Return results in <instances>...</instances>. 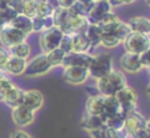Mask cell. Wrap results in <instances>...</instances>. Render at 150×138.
Listing matches in <instances>:
<instances>
[{
    "mask_svg": "<svg viewBox=\"0 0 150 138\" xmlns=\"http://www.w3.org/2000/svg\"><path fill=\"white\" fill-rule=\"evenodd\" d=\"M101 28V45L105 48H116L124 42L126 36L130 33L127 23L122 21L113 11L108 13L98 23Z\"/></svg>",
    "mask_w": 150,
    "mask_h": 138,
    "instance_id": "6da1fadb",
    "label": "cell"
},
{
    "mask_svg": "<svg viewBox=\"0 0 150 138\" xmlns=\"http://www.w3.org/2000/svg\"><path fill=\"white\" fill-rule=\"evenodd\" d=\"M126 85H127V81L125 74L121 71H117V69H113L106 76L96 80L97 93L102 94L105 97L116 96L117 92L121 90L122 88H125Z\"/></svg>",
    "mask_w": 150,
    "mask_h": 138,
    "instance_id": "7a4b0ae2",
    "label": "cell"
},
{
    "mask_svg": "<svg viewBox=\"0 0 150 138\" xmlns=\"http://www.w3.org/2000/svg\"><path fill=\"white\" fill-rule=\"evenodd\" d=\"M113 69V59L109 53H98L93 56V60H92L91 65L88 68L89 74L96 80L106 76Z\"/></svg>",
    "mask_w": 150,
    "mask_h": 138,
    "instance_id": "3957f363",
    "label": "cell"
},
{
    "mask_svg": "<svg viewBox=\"0 0 150 138\" xmlns=\"http://www.w3.org/2000/svg\"><path fill=\"white\" fill-rule=\"evenodd\" d=\"M122 44H124L126 52L141 54L146 49L150 48V35L139 33V32H130Z\"/></svg>",
    "mask_w": 150,
    "mask_h": 138,
    "instance_id": "277c9868",
    "label": "cell"
},
{
    "mask_svg": "<svg viewBox=\"0 0 150 138\" xmlns=\"http://www.w3.org/2000/svg\"><path fill=\"white\" fill-rule=\"evenodd\" d=\"M64 36V32L59 27H52L49 29L40 32L39 36V45L42 53H48L56 48H60V42Z\"/></svg>",
    "mask_w": 150,
    "mask_h": 138,
    "instance_id": "5b68a950",
    "label": "cell"
},
{
    "mask_svg": "<svg viewBox=\"0 0 150 138\" xmlns=\"http://www.w3.org/2000/svg\"><path fill=\"white\" fill-rule=\"evenodd\" d=\"M51 69H52V65L49 64L48 59H47V54L41 53L35 56L29 61H27V68L24 74L27 77H39L51 72Z\"/></svg>",
    "mask_w": 150,
    "mask_h": 138,
    "instance_id": "8992f818",
    "label": "cell"
},
{
    "mask_svg": "<svg viewBox=\"0 0 150 138\" xmlns=\"http://www.w3.org/2000/svg\"><path fill=\"white\" fill-rule=\"evenodd\" d=\"M88 25H89L88 17L84 16V15L76 13V12H73L71 9L68 19L64 21V24L60 27V29L67 35H73V33H79V32H85Z\"/></svg>",
    "mask_w": 150,
    "mask_h": 138,
    "instance_id": "52a82bcc",
    "label": "cell"
},
{
    "mask_svg": "<svg viewBox=\"0 0 150 138\" xmlns=\"http://www.w3.org/2000/svg\"><path fill=\"white\" fill-rule=\"evenodd\" d=\"M118 101L120 106H121L122 113L127 114L129 112H133L137 109V104H138V94L132 86L126 85L125 88H122L121 90L117 92V94L114 96Z\"/></svg>",
    "mask_w": 150,
    "mask_h": 138,
    "instance_id": "ba28073f",
    "label": "cell"
},
{
    "mask_svg": "<svg viewBox=\"0 0 150 138\" xmlns=\"http://www.w3.org/2000/svg\"><path fill=\"white\" fill-rule=\"evenodd\" d=\"M147 127V120L142 116L139 112L133 110V112H129L125 116V122H124V129L125 132L129 134V137H133L136 133L141 132V130L146 129Z\"/></svg>",
    "mask_w": 150,
    "mask_h": 138,
    "instance_id": "9c48e42d",
    "label": "cell"
},
{
    "mask_svg": "<svg viewBox=\"0 0 150 138\" xmlns=\"http://www.w3.org/2000/svg\"><path fill=\"white\" fill-rule=\"evenodd\" d=\"M28 35L23 33L21 31L16 29L15 27H12L11 24L6 25L3 28V31L0 32V42L3 47L6 48H11L13 45L19 44V42H23L27 40Z\"/></svg>",
    "mask_w": 150,
    "mask_h": 138,
    "instance_id": "30bf717a",
    "label": "cell"
},
{
    "mask_svg": "<svg viewBox=\"0 0 150 138\" xmlns=\"http://www.w3.org/2000/svg\"><path fill=\"white\" fill-rule=\"evenodd\" d=\"M89 77H91V74H89L88 68L82 67L64 68V73H62V79L71 85H82L84 82H86Z\"/></svg>",
    "mask_w": 150,
    "mask_h": 138,
    "instance_id": "8fae6325",
    "label": "cell"
},
{
    "mask_svg": "<svg viewBox=\"0 0 150 138\" xmlns=\"http://www.w3.org/2000/svg\"><path fill=\"white\" fill-rule=\"evenodd\" d=\"M112 9H113V6H112V3L109 0H96L93 7H92L91 11L86 15V17H88L89 23L98 24L106 15L110 13Z\"/></svg>",
    "mask_w": 150,
    "mask_h": 138,
    "instance_id": "7c38bea8",
    "label": "cell"
},
{
    "mask_svg": "<svg viewBox=\"0 0 150 138\" xmlns=\"http://www.w3.org/2000/svg\"><path fill=\"white\" fill-rule=\"evenodd\" d=\"M92 60H93V54H91L89 52H68V53H65V57H64V61H62L61 67L89 68Z\"/></svg>",
    "mask_w": 150,
    "mask_h": 138,
    "instance_id": "4fadbf2b",
    "label": "cell"
},
{
    "mask_svg": "<svg viewBox=\"0 0 150 138\" xmlns=\"http://www.w3.org/2000/svg\"><path fill=\"white\" fill-rule=\"evenodd\" d=\"M11 117L15 125H17L20 127H24V126H29L31 124H33L35 112L31 110L29 108L24 106V105H19L16 108H12Z\"/></svg>",
    "mask_w": 150,
    "mask_h": 138,
    "instance_id": "5bb4252c",
    "label": "cell"
},
{
    "mask_svg": "<svg viewBox=\"0 0 150 138\" xmlns=\"http://www.w3.org/2000/svg\"><path fill=\"white\" fill-rule=\"evenodd\" d=\"M120 65H121V69L126 73H138L144 69V65L141 62L139 59V54L136 53H129V52H125L124 54L120 59Z\"/></svg>",
    "mask_w": 150,
    "mask_h": 138,
    "instance_id": "9a60e30c",
    "label": "cell"
},
{
    "mask_svg": "<svg viewBox=\"0 0 150 138\" xmlns=\"http://www.w3.org/2000/svg\"><path fill=\"white\" fill-rule=\"evenodd\" d=\"M21 105L29 108V109L33 110V112H37V110L41 109V106L44 105V96H42V93L37 89L24 90Z\"/></svg>",
    "mask_w": 150,
    "mask_h": 138,
    "instance_id": "2e32d148",
    "label": "cell"
},
{
    "mask_svg": "<svg viewBox=\"0 0 150 138\" xmlns=\"http://www.w3.org/2000/svg\"><path fill=\"white\" fill-rule=\"evenodd\" d=\"M25 68H27V60L11 56L8 59V61H7L3 72L7 74H11V76H21L25 72Z\"/></svg>",
    "mask_w": 150,
    "mask_h": 138,
    "instance_id": "e0dca14e",
    "label": "cell"
},
{
    "mask_svg": "<svg viewBox=\"0 0 150 138\" xmlns=\"http://www.w3.org/2000/svg\"><path fill=\"white\" fill-rule=\"evenodd\" d=\"M104 100H105V96L98 94V93L89 96L88 100H86V104H85V113L93 114V116H101L102 117Z\"/></svg>",
    "mask_w": 150,
    "mask_h": 138,
    "instance_id": "ac0fdd59",
    "label": "cell"
},
{
    "mask_svg": "<svg viewBox=\"0 0 150 138\" xmlns=\"http://www.w3.org/2000/svg\"><path fill=\"white\" fill-rule=\"evenodd\" d=\"M80 125L84 130L86 132H93V130H98V129H104L105 127V120L101 116H93V114H88L85 113L82 116Z\"/></svg>",
    "mask_w": 150,
    "mask_h": 138,
    "instance_id": "d6986e66",
    "label": "cell"
},
{
    "mask_svg": "<svg viewBox=\"0 0 150 138\" xmlns=\"http://www.w3.org/2000/svg\"><path fill=\"white\" fill-rule=\"evenodd\" d=\"M23 96H24V90L13 84V86L6 93V96H4L1 102H4V104L9 108H16V106H19V105H21Z\"/></svg>",
    "mask_w": 150,
    "mask_h": 138,
    "instance_id": "ffe728a7",
    "label": "cell"
},
{
    "mask_svg": "<svg viewBox=\"0 0 150 138\" xmlns=\"http://www.w3.org/2000/svg\"><path fill=\"white\" fill-rule=\"evenodd\" d=\"M127 25L132 32H139V33L150 35V19L145 16H134L127 20Z\"/></svg>",
    "mask_w": 150,
    "mask_h": 138,
    "instance_id": "44dd1931",
    "label": "cell"
},
{
    "mask_svg": "<svg viewBox=\"0 0 150 138\" xmlns=\"http://www.w3.org/2000/svg\"><path fill=\"white\" fill-rule=\"evenodd\" d=\"M91 49L92 44L85 32L72 35V52H89Z\"/></svg>",
    "mask_w": 150,
    "mask_h": 138,
    "instance_id": "7402d4cb",
    "label": "cell"
},
{
    "mask_svg": "<svg viewBox=\"0 0 150 138\" xmlns=\"http://www.w3.org/2000/svg\"><path fill=\"white\" fill-rule=\"evenodd\" d=\"M121 106H120L118 101L114 96H109V97H105L104 100V110H102V118L104 120H108L110 117L116 116L118 113H121Z\"/></svg>",
    "mask_w": 150,
    "mask_h": 138,
    "instance_id": "603a6c76",
    "label": "cell"
},
{
    "mask_svg": "<svg viewBox=\"0 0 150 138\" xmlns=\"http://www.w3.org/2000/svg\"><path fill=\"white\" fill-rule=\"evenodd\" d=\"M11 25L15 27L16 29L21 31L25 35H31L33 32V28H32V19L23 13H19L13 20L11 21Z\"/></svg>",
    "mask_w": 150,
    "mask_h": 138,
    "instance_id": "cb8c5ba5",
    "label": "cell"
},
{
    "mask_svg": "<svg viewBox=\"0 0 150 138\" xmlns=\"http://www.w3.org/2000/svg\"><path fill=\"white\" fill-rule=\"evenodd\" d=\"M85 35L88 36L89 41L92 44V49L101 45V28H100L98 24H92L89 23L88 28L85 31Z\"/></svg>",
    "mask_w": 150,
    "mask_h": 138,
    "instance_id": "d4e9b609",
    "label": "cell"
},
{
    "mask_svg": "<svg viewBox=\"0 0 150 138\" xmlns=\"http://www.w3.org/2000/svg\"><path fill=\"white\" fill-rule=\"evenodd\" d=\"M8 51L11 53V56L27 60L29 57V54H31V45L27 41H23V42H19V44L11 47V48H8Z\"/></svg>",
    "mask_w": 150,
    "mask_h": 138,
    "instance_id": "484cf974",
    "label": "cell"
},
{
    "mask_svg": "<svg viewBox=\"0 0 150 138\" xmlns=\"http://www.w3.org/2000/svg\"><path fill=\"white\" fill-rule=\"evenodd\" d=\"M45 54H47V59H48L49 64L52 65V68L61 67L62 61H64V57H65V52L60 48L53 49V51L48 52V53H45Z\"/></svg>",
    "mask_w": 150,
    "mask_h": 138,
    "instance_id": "4316f807",
    "label": "cell"
},
{
    "mask_svg": "<svg viewBox=\"0 0 150 138\" xmlns=\"http://www.w3.org/2000/svg\"><path fill=\"white\" fill-rule=\"evenodd\" d=\"M94 1H96V0H77L76 4H74L71 9L73 12H76V13H79V15H84V16H86L88 12L91 11V8L93 7Z\"/></svg>",
    "mask_w": 150,
    "mask_h": 138,
    "instance_id": "83f0119b",
    "label": "cell"
},
{
    "mask_svg": "<svg viewBox=\"0 0 150 138\" xmlns=\"http://www.w3.org/2000/svg\"><path fill=\"white\" fill-rule=\"evenodd\" d=\"M125 113H118L116 116L110 117V118L105 120V127L108 129H124V122H125Z\"/></svg>",
    "mask_w": 150,
    "mask_h": 138,
    "instance_id": "f1b7e54d",
    "label": "cell"
},
{
    "mask_svg": "<svg viewBox=\"0 0 150 138\" xmlns=\"http://www.w3.org/2000/svg\"><path fill=\"white\" fill-rule=\"evenodd\" d=\"M12 86H13L12 80L7 76V73H4V72L0 71V101H3L6 93L11 89Z\"/></svg>",
    "mask_w": 150,
    "mask_h": 138,
    "instance_id": "f546056e",
    "label": "cell"
},
{
    "mask_svg": "<svg viewBox=\"0 0 150 138\" xmlns=\"http://www.w3.org/2000/svg\"><path fill=\"white\" fill-rule=\"evenodd\" d=\"M37 6H39V0H29V1H24L23 11H21V13L32 19V17L36 16Z\"/></svg>",
    "mask_w": 150,
    "mask_h": 138,
    "instance_id": "4dcf8cb0",
    "label": "cell"
},
{
    "mask_svg": "<svg viewBox=\"0 0 150 138\" xmlns=\"http://www.w3.org/2000/svg\"><path fill=\"white\" fill-rule=\"evenodd\" d=\"M32 28H33V32H39V33L45 31V17L41 16L32 17Z\"/></svg>",
    "mask_w": 150,
    "mask_h": 138,
    "instance_id": "1f68e13d",
    "label": "cell"
},
{
    "mask_svg": "<svg viewBox=\"0 0 150 138\" xmlns=\"http://www.w3.org/2000/svg\"><path fill=\"white\" fill-rule=\"evenodd\" d=\"M105 133L108 138H130L129 134L125 132V129H108L105 127Z\"/></svg>",
    "mask_w": 150,
    "mask_h": 138,
    "instance_id": "d6a6232c",
    "label": "cell"
},
{
    "mask_svg": "<svg viewBox=\"0 0 150 138\" xmlns=\"http://www.w3.org/2000/svg\"><path fill=\"white\" fill-rule=\"evenodd\" d=\"M60 49L68 53V52H72V35H67L64 33L61 39V42H60Z\"/></svg>",
    "mask_w": 150,
    "mask_h": 138,
    "instance_id": "836d02e7",
    "label": "cell"
},
{
    "mask_svg": "<svg viewBox=\"0 0 150 138\" xmlns=\"http://www.w3.org/2000/svg\"><path fill=\"white\" fill-rule=\"evenodd\" d=\"M9 57H11V53H9L8 48L0 45V71L1 72H3V69H4V67H6Z\"/></svg>",
    "mask_w": 150,
    "mask_h": 138,
    "instance_id": "e575fe53",
    "label": "cell"
},
{
    "mask_svg": "<svg viewBox=\"0 0 150 138\" xmlns=\"http://www.w3.org/2000/svg\"><path fill=\"white\" fill-rule=\"evenodd\" d=\"M9 138H33L28 132L23 129H16L9 133Z\"/></svg>",
    "mask_w": 150,
    "mask_h": 138,
    "instance_id": "d590c367",
    "label": "cell"
},
{
    "mask_svg": "<svg viewBox=\"0 0 150 138\" xmlns=\"http://www.w3.org/2000/svg\"><path fill=\"white\" fill-rule=\"evenodd\" d=\"M139 59H141V62L144 65V68H149L150 69V48L146 49L144 53L139 54Z\"/></svg>",
    "mask_w": 150,
    "mask_h": 138,
    "instance_id": "8d00e7d4",
    "label": "cell"
},
{
    "mask_svg": "<svg viewBox=\"0 0 150 138\" xmlns=\"http://www.w3.org/2000/svg\"><path fill=\"white\" fill-rule=\"evenodd\" d=\"M23 4H24L23 0H11V1H9V6H11L17 13H21V11H23Z\"/></svg>",
    "mask_w": 150,
    "mask_h": 138,
    "instance_id": "74e56055",
    "label": "cell"
},
{
    "mask_svg": "<svg viewBox=\"0 0 150 138\" xmlns=\"http://www.w3.org/2000/svg\"><path fill=\"white\" fill-rule=\"evenodd\" d=\"M89 134H91V138H108V135H106V133H105V127L104 129L89 132Z\"/></svg>",
    "mask_w": 150,
    "mask_h": 138,
    "instance_id": "f35d334b",
    "label": "cell"
},
{
    "mask_svg": "<svg viewBox=\"0 0 150 138\" xmlns=\"http://www.w3.org/2000/svg\"><path fill=\"white\" fill-rule=\"evenodd\" d=\"M76 1H77V0H59V7L71 9L72 7L76 4Z\"/></svg>",
    "mask_w": 150,
    "mask_h": 138,
    "instance_id": "ab89813d",
    "label": "cell"
},
{
    "mask_svg": "<svg viewBox=\"0 0 150 138\" xmlns=\"http://www.w3.org/2000/svg\"><path fill=\"white\" fill-rule=\"evenodd\" d=\"M9 24V21L7 20V17L4 16V13H3V9L0 8V32L3 31V28L6 25H8Z\"/></svg>",
    "mask_w": 150,
    "mask_h": 138,
    "instance_id": "60d3db41",
    "label": "cell"
},
{
    "mask_svg": "<svg viewBox=\"0 0 150 138\" xmlns=\"http://www.w3.org/2000/svg\"><path fill=\"white\" fill-rule=\"evenodd\" d=\"M112 3V6H124V4H130L136 0H109Z\"/></svg>",
    "mask_w": 150,
    "mask_h": 138,
    "instance_id": "b9f144b4",
    "label": "cell"
},
{
    "mask_svg": "<svg viewBox=\"0 0 150 138\" xmlns=\"http://www.w3.org/2000/svg\"><path fill=\"white\" fill-rule=\"evenodd\" d=\"M9 1H11V0H0V8H3L4 6L9 4Z\"/></svg>",
    "mask_w": 150,
    "mask_h": 138,
    "instance_id": "7bdbcfd3",
    "label": "cell"
},
{
    "mask_svg": "<svg viewBox=\"0 0 150 138\" xmlns=\"http://www.w3.org/2000/svg\"><path fill=\"white\" fill-rule=\"evenodd\" d=\"M146 94H147V97L150 98V82L147 84V86H146Z\"/></svg>",
    "mask_w": 150,
    "mask_h": 138,
    "instance_id": "ee69618b",
    "label": "cell"
},
{
    "mask_svg": "<svg viewBox=\"0 0 150 138\" xmlns=\"http://www.w3.org/2000/svg\"><path fill=\"white\" fill-rule=\"evenodd\" d=\"M147 138H150V126H147Z\"/></svg>",
    "mask_w": 150,
    "mask_h": 138,
    "instance_id": "f6af8a7d",
    "label": "cell"
},
{
    "mask_svg": "<svg viewBox=\"0 0 150 138\" xmlns=\"http://www.w3.org/2000/svg\"><path fill=\"white\" fill-rule=\"evenodd\" d=\"M145 1H146V4H147V6L150 7V0H145Z\"/></svg>",
    "mask_w": 150,
    "mask_h": 138,
    "instance_id": "bcb514c9",
    "label": "cell"
},
{
    "mask_svg": "<svg viewBox=\"0 0 150 138\" xmlns=\"http://www.w3.org/2000/svg\"><path fill=\"white\" fill-rule=\"evenodd\" d=\"M147 126H150V118L147 120Z\"/></svg>",
    "mask_w": 150,
    "mask_h": 138,
    "instance_id": "7dc6e473",
    "label": "cell"
},
{
    "mask_svg": "<svg viewBox=\"0 0 150 138\" xmlns=\"http://www.w3.org/2000/svg\"><path fill=\"white\" fill-rule=\"evenodd\" d=\"M23 1H29V0H23Z\"/></svg>",
    "mask_w": 150,
    "mask_h": 138,
    "instance_id": "c3c4849f",
    "label": "cell"
},
{
    "mask_svg": "<svg viewBox=\"0 0 150 138\" xmlns=\"http://www.w3.org/2000/svg\"><path fill=\"white\" fill-rule=\"evenodd\" d=\"M149 71H150V69H149ZM149 73H150V72H149Z\"/></svg>",
    "mask_w": 150,
    "mask_h": 138,
    "instance_id": "681fc988",
    "label": "cell"
}]
</instances>
